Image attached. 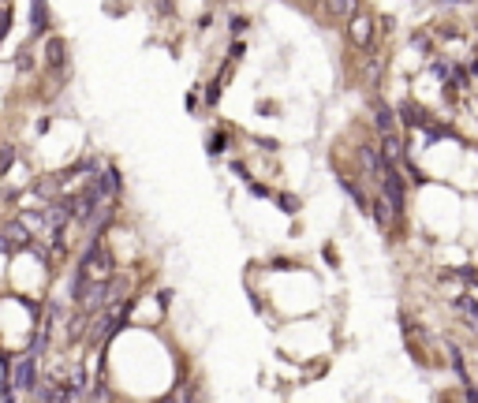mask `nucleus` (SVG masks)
Returning a JSON list of instances; mask_svg holds the SVG:
<instances>
[{
    "mask_svg": "<svg viewBox=\"0 0 478 403\" xmlns=\"http://www.w3.org/2000/svg\"><path fill=\"white\" fill-rule=\"evenodd\" d=\"M347 38H352V45L366 49L374 41V19L363 15V12H355L352 19H347Z\"/></svg>",
    "mask_w": 478,
    "mask_h": 403,
    "instance_id": "f257e3e1",
    "label": "nucleus"
},
{
    "mask_svg": "<svg viewBox=\"0 0 478 403\" xmlns=\"http://www.w3.org/2000/svg\"><path fill=\"white\" fill-rule=\"evenodd\" d=\"M321 12H325V19H333V23H347V19L358 12V0H321Z\"/></svg>",
    "mask_w": 478,
    "mask_h": 403,
    "instance_id": "f03ea898",
    "label": "nucleus"
},
{
    "mask_svg": "<svg viewBox=\"0 0 478 403\" xmlns=\"http://www.w3.org/2000/svg\"><path fill=\"white\" fill-rule=\"evenodd\" d=\"M49 34V0H30V38Z\"/></svg>",
    "mask_w": 478,
    "mask_h": 403,
    "instance_id": "7ed1b4c3",
    "label": "nucleus"
},
{
    "mask_svg": "<svg viewBox=\"0 0 478 403\" xmlns=\"http://www.w3.org/2000/svg\"><path fill=\"white\" fill-rule=\"evenodd\" d=\"M34 351H30V355H23V358H19V362H15V377H12V385L15 388H30V392H34Z\"/></svg>",
    "mask_w": 478,
    "mask_h": 403,
    "instance_id": "20e7f679",
    "label": "nucleus"
},
{
    "mask_svg": "<svg viewBox=\"0 0 478 403\" xmlns=\"http://www.w3.org/2000/svg\"><path fill=\"white\" fill-rule=\"evenodd\" d=\"M45 52H49V57H45V60H49V68H64V64H68V57H64L68 49H64V41H60V38H49V49H45Z\"/></svg>",
    "mask_w": 478,
    "mask_h": 403,
    "instance_id": "39448f33",
    "label": "nucleus"
},
{
    "mask_svg": "<svg viewBox=\"0 0 478 403\" xmlns=\"http://www.w3.org/2000/svg\"><path fill=\"white\" fill-rule=\"evenodd\" d=\"M377 127H382V135H389V131H396V119H393V108L377 105Z\"/></svg>",
    "mask_w": 478,
    "mask_h": 403,
    "instance_id": "423d86ee",
    "label": "nucleus"
},
{
    "mask_svg": "<svg viewBox=\"0 0 478 403\" xmlns=\"http://www.w3.org/2000/svg\"><path fill=\"white\" fill-rule=\"evenodd\" d=\"M8 23H12V12H8V8H0V41L8 38Z\"/></svg>",
    "mask_w": 478,
    "mask_h": 403,
    "instance_id": "0eeeda50",
    "label": "nucleus"
},
{
    "mask_svg": "<svg viewBox=\"0 0 478 403\" xmlns=\"http://www.w3.org/2000/svg\"><path fill=\"white\" fill-rule=\"evenodd\" d=\"M12 157H15V149H12V146H4V149H0V172H4L8 165H12Z\"/></svg>",
    "mask_w": 478,
    "mask_h": 403,
    "instance_id": "6e6552de",
    "label": "nucleus"
},
{
    "mask_svg": "<svg viewBox=\"0 0 478 403\" xmlns=\"http://www.w3.org/2000/svg\"><path fill=\"white\" fill-rule=\"evenodd\" d=\"M221 149H224V135H217L213 146H210V154H221Z\"/></svg>",
    "mask_w": 478,
    "mask_h": 403,
    "instance_id": "1a4fd4ad",
    "label": "nucleus"
}]
</instances>
